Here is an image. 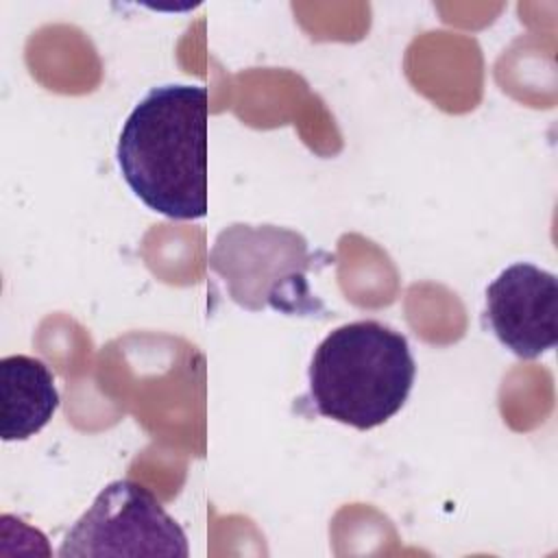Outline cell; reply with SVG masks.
Returning <instances> with one entry per match:
<instances>
[{
  "instance_id": "cell-2",
  "label": "cell",
  "mask_w": 558,
  "mask_h": 558,
  "mask_svg": "<svg viewBox=\"0 0 558 558\" xmlns=\"http://www.w3.org/2000/svg\"><path fill=\"white\" fill-rule=\"evenodd\" d=\"M414 375L416 362L401 331L371 318L353 320L316 347L307 368L310 401L320 416L366 432L405 405Z\"/></svg>"
},
{
  "instance_id": "cell-1",
  "label": "cell",
  "mask_w": 558,
  "mask_h": 558,
  "mask_svg": "<svg viewBox=\"0 0 558 558\" xmlns=\"http://www.w3.org/2000/svg\"><path fill=\"white\" fill-rule=\"evenodd\" d=\"M205 85L153 87L129 113L116 146L124 183L153 211L172 220L207 214Z\"/></svg>"
},
{
  "instance_id": "cell-6",
  "label": "cell",
  "mask_w": 558,
  "mask_h": 558,
  "mask_svg": "<svg viewBox=\"0 0 558 558\" xmlns=\"http://www.w3.org/2000/svg\"><path fill=\"white\" fill-rule=\"evenodd\" d=\"M52 371L31 355L0 360V436L4 442L26 440L48 425L59 408Z\"/></svg>"
},
{
  "instance_id": "cell-5",
  "label": "cell",
  "mask_w": 558,
  "mask_h": 558,
  "mask_svg": "<svg viewBox=\"0 0 558 558\" xmlns=\"http://www.w3.org/2000/svg\"><path fill=\"white\" fill-rule=\"evenodd\" d=\"M484 318L495 338L521 360L558 344V279L530 262L504 268L486 288Z\"/></svg>"
},
{
  "instance_id": "cell-3",
  "label": "cell",
  "mask_w": 558,
  "mask_h": 558,
  "mask_svg": "<svg viewBox=\"0 0 558 558\" xmlns=\"http://www.w3.org/2000/svg\"><path fill=\"white\" fill-rule=\"evenodd\" d=\"M314 262L301 233L272 225H231L218 233L209 253V266L222 277L231 299L253 312H316L305 279Z\"/></svg>"
},
{
  "instance_id": "cell-4",
  "label": "cell",
  "mask_w": 558,
  "mask_h": 558,
  "mask_svg": "<svg viewBox=\"0 0 558 558\" xmlns=\"http://www.w3.org/2000/svg\"><path fill=\"white\" fill-rule=\"evenodd\" d=\"M190 554L183 527L159 499L133 480L109 482L68 530L59 558L168 556Z\"/></svg>"
}]
</instances>
